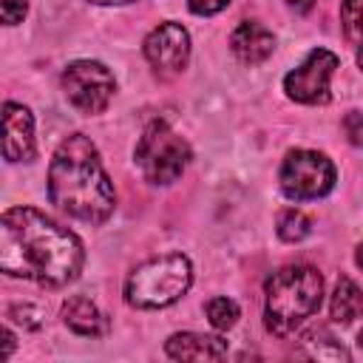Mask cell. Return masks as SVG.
<instances>
[{
    "label": "cell",
    "mask_w": 363,
    "mask_h": 363,
    "mask_svg": "<svg viewBox=\"0 0 363 363\" xmlns=\"http://www.w3.org/2000/svg\"><path fill=\"white\" fill-rule=\"evenodd\" d=\"M337 68V57L326 48L309 51V57L284 77V91L289 99L303 105H318L329 99V77Z\"/></svg>",
    "instance_id": "obj_8"
},
{
    "label": "cell",
    "mask_w": 363,
    "mask_h": 363,
    "mask_svg": "<svg viewBox=\"0 0 363 363\" xmlns=\"http://www.w3.org/2000/svg\"><path fill=\"white\" fill-rule=\"evenodd\" d=\"M332 320L335 323H352L354 318L363 315V289L352 281V278H337L335 292H332V303H329Z\"/></svg>",
    "instance_id": "obj_14"
},
{
    "label": "cell",
    "mask_w": 363,
    "mask_h": 363,
    "mask_svg": "<svg viewBox=\"0 0 363 363\" xmlns=\"http://www.w3.org/2000/svg\"><path fill=\"white\" fill-rule=\"evenodd\" d=\"M207 318L216 329H230L238 320V303L230 298H213L207 303Z\"/></svg>",
    "instance_id": "obj_18"
},
{
    "label": "cell",
    "mask_w": 363,
    "mask_h": 363,
    "mask_svg": "<svg viewBox=\"0 0 363 363\" xmlns=\"http://www.w3.org/2000/svg\"><path fill=\"white\" fill-rule=\"evenodd\" d=\"M343 133H346V139H349L352 145L363 147V113H357V111L346 113V116H343Z\"/></svg>",
    "instance_id": "obj_20"
},
{
    "label": "cell",
    "mask_w": 363,
    "mask_h": 363,
    "mask_svg": "<svg viewBox=\"0 0 363 363\" xmlns=\"http://www.w3.org/2000/svg\"><path fill=\"white\" fill-rule=\"evenodd\" d=\"M227 3H230V0H187V6H190L193 14H216V11H221Z\"/></svg>",
    "instance_id": "obj_22"
},
{
    "label": "cell",
    "mask_w": 363,
    "mask_h": 363,
    "mask_svg": "<svg viewBox=\"0 0 363 363\" xmlns=\"http://www.w3.org/2000/svg\"><path fill=\"white\" fill-rule=\"evenodd\" d=\"M147 62L162 74H179L190 57V37L179 23H162L145 40Z\"/></svg>",
    "instance_id": "obj_9"
},
{
    "label": "cell",
    "mask_w": 363,
    "mask_h": 363,
    "mask_svg": "<svg viewBox=\"0 0 363 363\" xmlns=\"http://www.w3.org/2000/svg\"><path fill=\"white\" fill-rule=\"evenodd\" d=\"M0 267L14 278L62 286L82 269V244L40 210L11 207L0 221Z\"/></svg>",
    "instance_id": "obj_1"
},
{
    "label": "cell",
    "mask_w": 363,
    "mask_h": 363,
    "mask_svg": "<svg viewBox=\"0 0 363 363\" xmlns=\"http://www.w3.org/2000/svg\"><path fill=\"white\" fill-rule=\"evenodd\" d=\"M357 343H360V349H363V332H360V335H357Z\"/></svg>",
    "instance_id": "obj_28"
},
{
    "label": "cell",
    "mask_w": 363,
    "mask_h": 363,
    "mask_svg": "<svg viewBox=\"0 0 363 363\" xmlns=\"http://www.w3.org/2000/svg\"><path fill=\"white\" fill-rule=\"evenodd\" d=\"M11 349H14V335L9 329H3V360L11 354Z\"/></svg>",
    "instance_id": "obj_24"
},
{
    "label": "cell",
    "mask_w": 363,
    "mask_h": 363,
    "mask_svg": "<svg viewBox=\"0 0 363 363\" xmlns=\"http://www.w3.org/2000/svg\"><path fill=\"white\" fill-rule=\"evenodd\" d=\"M335 187V164L318 150H289L281 164V190L295 199H318Z\"/></svg>",
    "instance_id": "obj_6"
},
{
    "label": "cell",
    "mask_w": 363,
    "mask_h": 363,
    "mask_svg": "<svg viewBox=\"0 0 363 363\" xmlns=\"http://www.w3.org/2000/svg\"><path fill=\"white\" fill-rule=\"evenodd\" d=\"M9 318L14 320V323H20V326H26V329H37L40 323H43V312L37 309V306H11L9 309Z\"/></svg>",
    "instance_id": "obj_19"
},
{
    "label": "cell",
    "mask_w": 363,
    "mask_h": 363,
    "mask_svg": "<svg viewBox=\"0 0 363 363\" xmlns=\"http://www.w3.org/2000/svg\"><path fill=\"white\" fill-rule=\"evenodd\" d=\"M357 65H360V68H363V48H360V51H357Z\"/></svg>",
    "instance_id": "obj_27"
},
{
    "label": "cell",
    "mask_w": 363,
    "mask_h": 363,
    "mask_svg": "<svg viewBox=\"0 0 363 363\" xmlns=\"http://www.w3.org/2000/svg\"><path fill=\"white\" fill-rule=\"evenodd\" d=\"M62 320L68 329H74L77 335H85V337H99L108 332V318L82 295L68 298L62 303Z\"/></svg>",
    "instance_id": "obj_13"
},
{
    "label": "cell",
    "mask_w": 363,
    "mask_h": 363,
    "mask_svg": "<svg viewBox=\"0 0 363 363\" xmlns=\"http://www.w3.org/2000/svg\"><path fill=\"white\" fill-rule=\"evenodd\" d=\"M164 352L176 360H218L227 354V340L213 337V335L182 332L164 343Z\"/></svg>",
    "instance_id": "obj_12"
},
{
    "label": "cell",
    "mask_w": 363,
    "mask_h": 363,
    "mask_svg": "<svg viewBox=\"0 0 363 363\" xmlns=\"http://www.w3.org/2000/svg\"><path fill=\"white\" fill-rule=\"evenodd\" d=\"M193 281L190 261L179 252L145 261L125 281V301L139 309H159L179 301Z\"/></svg>",
    "instance_id": "obj_4"
},
{
    "label": "cell",
    "mask_w": 363,
    "mask_h": 363,
    "mask_svg": "<svg viewBox=\"0 0 363 363\" xmlns=\"http://www.w3.org/2000/svg\"><path fill=\"white\" fill-rule=\"evenodd\" d=\"M320 298H323V278L315 267L295 264L278 269L267 281V303H264L267 329L278 337H286L306 318L318 312Z\"/></svg>",
    "instance_id": "obj_3"
},
{
    "label": "cell",
    "mask_w": 363,
    "mask_h": 363,
    "mask_svg": "<svg viewBox=\"0 0 363 363\" xmlns=\"http://www.w3.org/2000/svg\"><path fill=\"white\" fill-rule=\"evenodd\" d=\"M0 9H3V23L14 26V23H20L26 17L28 0H0Z\"/></svg>",
    "instance_id": "obj_21"
},
{
    "label": "cell",
    "mask_w": 363,
    "mask_h": 363,
    "mask_svg": "<svg viewBox=\"0 0 363 363\" xmlns=\"http://www.w3.org/2000/svg\"><path fill=\"white\" fill-rule=\"evenodd\" d=\"M301 346H303V354L312 357V360H335V363H346L349 360V352L343 349L340 340H335L326 329H312L301 337Z\"/></svg>",
    "instance_id": "obj_15"
},
{
    "label": "cell",
    "mask_w": 363,
    "mask_h": 363,
    "mask_svg": "<svg viewBox=\"0 0 363 363\" xmlns=\"http://www.w3.org/2000/svg\"><path fill=\"white\" fill-rule=\"evenodd\" d=\"M354 261H357V267H363V244L357 247V252H354Z\"/></svg>",
    "instance_id": "obj_26"
},
{
    "label": "cell",
    "mask_w": 363,
    "mask_h": 363,
    "mask_svg": "<svg viewBox=\"0 0 363 363\" xmlns=\"http://www.w3.org/2000/svg\"><path fill=\"white\" fill-rule=\"evenodd\" d=\"M88 3H96V6H111V3H130V0H88Z\"/></svg>",
    "instance_id": "obj_25"
},
{
    "label": "cell",
    "mask_w": 363,
    "mask_h": 363,
    "mask_svg": "<svg viewBox=\"0 0 363 363\" xmlns=\"http://www.w3.org/2000/svg\"><path fill=\"white\" fill-rule=\"evenodd\" d=\"M190 162L187 142L164 122H150L136 142V164L150 184H170Z\"/></svg>",
    "instance_id": "obj_5"
},
{
    "label": "cell",
    "mask_w": 363,
    "mask_h": 363,
    "mask_svg": "<svg viewBox=\"0 0 363 363\" xmlns=\"http://www.w3.org/2000/svg\"><path fill=\"white\" fill-rule=\"evenodd\" d=\"M289 3V9H295L298 14H306L312 6H315V0H286Z\"/></svg>",
    "instance_id": "obj_23"
},
{
    "label": "cell",
    "mask_w": 363,
    "mask_h": 363,
    "mask_svg": "<svg viewBox=\"0 0 363 363\" xmlns=\"http://www.w3.org/2000/svg\"><path fill=\"white\" fill-rule=\"evenodd\" d=\"M309 227H312V221L301 210H284L278 216V235L284 241H301V238H306L309 235Z\"/></svg>",
    "instance_id": "obj_17"
},
{
    "label": "cell",
    "mask_w": 363,
    "mask_h": 363,
    "mask_svg": "<svg viewBox=\"0 0 363 363\" xmlns=\"http://www.w3.org/2000/svg\"><path fill=\"white\" fill-rule=\"evenodd\" d=\"M48 199L71 218L99 224L113 213V184L99 162L94 142L71 133L48 164Z\"/></svg>",
    "instance_id": "obj_2"
},
{
    "label": "cell",
    "mask_w": 363,
    "mask_h": 363,
    "mask_svg": "<svg viewBox=\"0 0 363 363\" xmlns=\"http://www.w3.org/2000/svg\"><path fill=\"white\" fill-rule=\"evenodd\" d=\"M3 153L9 162H28L34 156V119L17 102L3 105Z\"/></svg>",
    "instance_id": "obj_10"
},
{
    "label": "cell",
    "mask_w": 363,
    "mask_h": 363,
    "mask_svg": "<svg viewBox=\"0 0 363 363\" xmlns=\"http://www.w3.org/2000/svg\"><path fill=\"white\" fill-rule=\"evenodd\" d=\"M230 48H233V54H235L244 65H258V62H264V60L272 54L275 37H272V31H267L261 23L247 20V23H241V26L233 31Z\"/></svg>",
    "instance_id": "obj_11"
},
{
    "label": "cell",
    "mask_w": 363,
    "mask_h": 363,
    "mask_svg": "<svg viewBox=\"0 0 363 363\" xmlns=\"http://www.w3.org/2000/svg\"><path fill=\"white\" fill-rule=\"evenodd\" d=\"M340 23H343L346 40L360 51L363 48V0H343Z\"/></svg>",
    "instance_id": "obj_16"
},
{
    "label": "cell",
    "mask_w": 363,
    "mask_h": 363,
    "mask_svg": "<svg viewBox=\"0 0 363 363\" xmlns=\"http://www.w3.org/2000/svg\"><path fill=\"white\" fill-rule=\"evenodd\" d=\"M113 74L96 60H77L62 71V91L82 113H102L113 96Z\"/></svg>",
    "instance_id": "obj_7"
}]
</instances>
